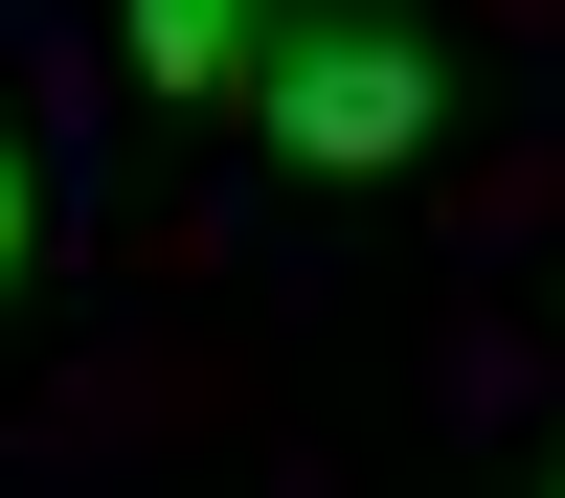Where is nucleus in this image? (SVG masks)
<instances>
[{
    "instance_id": "obj_1",
    "label": "nucleus",
    "mask_w": 565,
    "mask_h": 498,
    "mask_svg": "<svg viewBox=\"0 0 565 498\" xmlns=\"http://www.w3.org/2000/svg\"><path fill=\"white\" fill-rule=\"evenodd\" d=\"M226 114H249V159L317 181V204H340V181H407L452 136V23H430V0H295Z\"/></svg>"
},
{
    "instance_id": "obj_2",
    "label": "nucleus",
    "mask_w": 565,
    "mask_h": 498,
    "mask_svg": "<svg viewBox=\"0 0 565 498\" xmlns=\"http://www.w3.org/2000/svg\"><path fill=\"white\" fill-rule=\"evenodd\" d=\"M271 23H295V0H114V45H136V91H159V114H226Z\"/></svg>"
},
{
    "instance_id": "obj_3",
    "label": "nucleus",
    "mask_w": 565,
    "mask_h": 498,
    "mask_svg": "<svg viewBox=\"0 0 565 498\" xmlns=\"http://www.w3.org/2000/svg\"><path fill=\"white\" fill-rule=\"evenodd\" d=\"M45 226H68V204H45V136H23V114H0V317H23V295H45Z\"/></svg>"
},
{
    "instance_id": "obj_4",
    "label": "nucleus",
    "mask_w": 565,
    "mask_h": 498,
    "mask_svg": "<svg viewBox=\"0 0 565 498\" xmlns=\"http://www.w3.org/2000/svg\"><path fill=\"white\" fill-rule=\"evenodd\" d=\"M543 498H565V453H543Z\"/></svg>"
}]
</instances>
